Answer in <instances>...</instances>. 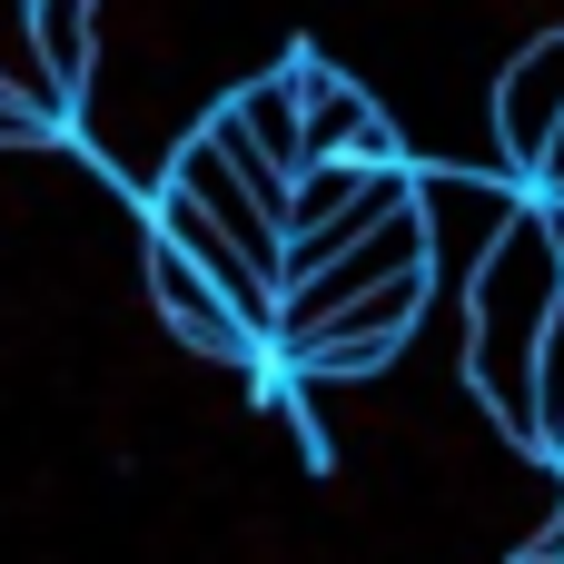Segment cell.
Listing matches in <instances>:
<instances>
[{"instance_id":"1","label":"cell","mask_w":564,"mask_h":564,"mask_svg":"<svg viewBox=\"0 0 564 564\" xmlns=\"http://www.w3.org/2000/svg\"><path fill=\"white\" fill-rule=\"evenodd\" d=\"M456 297H466V387H476V406L516 446H535V347H545V327L564 307V248L545 228V198L506 228V248Z\"/></svg>"},{"instance_id":"2","label":"cell","mask_w":564,"mask_h":564,"mask_svg":"<svg viewBox=\"0 0 564 564\" xmlns=\"http://www.w3.org/2000/svg\"><path fill=\"white\" fill-rule=\"evenodd\" d=\"M535 208V188H516V178H486V169H446V159H416V228H426V278L436 288H466L496 248H506V228Z\"/></svg>"},{"instance_id":"3","label":"cell","mask_w":564,"mask_h":564,"mask_svg":"<svg viewBox=\"0 0 564 564\" xmlns=\"http://www.w3.org/2000/svg\"><path fill=\"white\" fill-rule=\"evenodd\" d=\"M496 149H506V169H516V188H535L545 178V159H555V129H564V20H545L506 69H496Z\"/></svg>"},{"instance_id":"4","label":"cell","mask_w":564,"mask_h":564,"mask_svg":"<svg viewBox=\"0 0 564 564\" xmlns=\"http://www.w3.org/2000/svg\"><path fill=\"white\" fill-rule=\"evenodd\" d=\"M297 89H307V169H416L397 119L317 50H297Z\"/></svg>"},{"instance_id":"5","label":"cell","mask_w":564,"mask_h":564,"mask_svg":"<svg viewBox=\"0 0 564 564\" xmlns=\"http://www.w3.org/2000/svg\"><path fill=\"white\" fill-rule=\"evenodd\" d=\"M169 198H188V208H198V218H208V228H218V238H228L268 288H278V268H288V228H278V208H258V198L218 169V149H208L198 129H188V149L169 159Z\"/></svg>"},{"instance_id":"6","label":"cell","mask_w":564,"mask_h":564,"mask_svg":"<svg viewBox=\"0 0 564 564\" xmlns=\"http://www.w3.org/2000/svg\"><path fill=\"white\" fill-rule=\"evenodd\" d=\"M30 59H40L50 119H69L99 79V0H30Z\"/></svg>"},{"instance_id":"7","label":"cell","mask_w":564,"mask_h":564,"mask_svg":"<svg viewBox=\"0 0 564 564\" xmlns=\"http://www.w3.org/2000/svg\"><path fill=\"white\" fill-rule=\"evenodd\" d=\"M218 119L297 188V169H307V89H297V59L288 69H268V79H248L238 99H218Z\"/></svg>"},{"instance_id":"8","label":"cell","mask_w":564,"mask_h":564,"mask_svg":"<svg viewBox=\"0 0 564 564\" xmlns=\"http://www.w3.org/2000/svg\"><path fill=\"white\" fill-rule=\"evenodd\" d=\"M535 456H564V307L535 347Z\"/></svg>"},{"instance_id":"9","label":"cell","mask_w":564,"mask_h":564,"mask_svg":"<svg viewBox=\"0 0 564 564\" xmlns=\"http://www.w3.org/2000/svg\"><path fill=\"white\" fill-rule=\"evenodd\" d=\"M40 139H50V119H40V109H20V99L0 89V159H20V149H40Z\"/></svg>"},{"instance_id":"10","label":"cell","mask_w":564,"mask_h":564,"mask_svg":"<svg viewBox=\"0 0 564 564\" xmlns=\"http://www.w3.org/2000/svg\"><path fill=\"white\" fill-rule=\"evenodd\" d=\"M535 198H564V129H555V159H545V178H535Z\"/></svg>"},{"instance_id":"11","label":"cell","mask_w":564,"mask_h":564,"mask_svg":"<svg viewBox=\"0 0 564 564\" xmlns=\"http://www.w3.org/2000/svg\"><path fill=\"white\" fill-rule=\"evenodd\" d=\"M555 466H564V456H555Z\"/></svg>"}]
</instances>
